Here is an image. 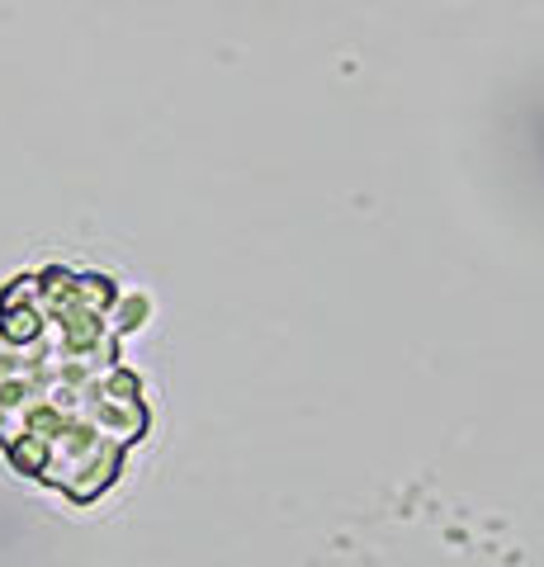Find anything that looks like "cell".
Returning <instances> with one entry per match:
<instances>
[{"mask_svg":"<svg viewBox=\"0 0 544 567\" xmlns=\"http://www.w3.org/2000/svg\"><path fill=\"white\" fill-rule=\"evenodd\" d=\"M152 317V298L147 293H129L124 308H119V331H143Z\"/></svg>","mask_w":544,"mask_h":567,"instance_id":"1","label":"cell"}]
</instances>
